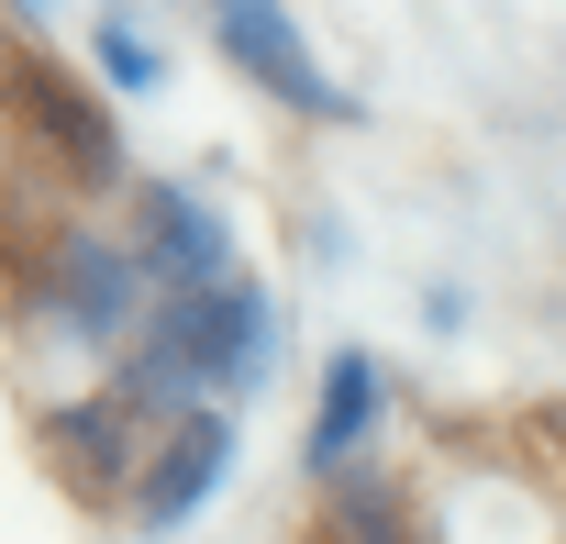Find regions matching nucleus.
Masks as SVG:
<instances>
[{"label":"nucleus","mask_w":566,"mask_h":544,"mask_svg":"<svg viewBox=\"0 0 566 544\" xmlns=\"http://www.w3.org/2000/svg\"><path fill=\"white\" fill-rule=\"evenodd\" d=\"M0 123H12V145L56 178H123V134L112 112L67 79V56H45L23 23H0Z\"/></svg>","instance_id":"f257e3e1"},{"label":"nucleus","mask_w":566,"mask_h":544,"mask_svg":"<svg viewBox=\"0 0 566 544\" xmlns=\"http://www.w3.org/2000/svg\"><path fill=\"white\" fill-rule=\"evenodd\" d=\"M34 456H45V478H56L78 511H123L134 456H145V422H134L112 389H56V400L34 411Z\"/></svg>","instance_id":"f03ea898"},{"label":"nucleus","mask_w":566,"mask_h":544,"mask_svg":"<svg viewBox=\"0 0 566 544\" xmlns=\"http://www.w3.org/2000/svg\"><path fill=\"white\" fill-rule=\"evenodd\" d=\"M222 478H233V411H178V422H156V433H145L123 511H134V533H178Z\"/></svg>","instance_id":"7ed1b4c3"},{"label":"nucleus","mask_w":566,"mask_h":544,"mask_svg":"<svg viewBox=\"0 0 566 544\" xmlns=\"http://www.w3.org/2000/svg\"><path fill=\"white\" fill-rule=\"evenodd\" d=\"M134 279H145V301L156 290H222L233 279V233H222V211L211 200H189V189H167V178H145L134 189Z\"/></svg>","instance_id":"20e7f679"},{"label":"nucleus","mask_w":566,"mask_h":544,"mask_svg":"<svg viewBox=\"0 0 566 544\" xmlns=\"http://www.w3.org/2000/svg\"><path fill=\"white\" fill-rule=\"evenodd\" d=\"M211 34H222V56H233L255 90H277L301 123H356V101L312 67V45H301V23H290V12H266V0H233V12H211Z\"/></svg>","instance_id":"39448f33"},{"label":"nucleus","mask_w":566,"mask_h":544,"mask_svg":"<svg viewBox=\"0 0 566 544\" xmlns=\"http://www.w3.org/2000/svg\"><path fill=\"white\" fill-rule=\"evenodd\" d=\"M323 533H334V544H422L411 478H400V467H334V478H323Z\"/></svg>","instance_id":"423d86ee"},{"label":"nucleus","mask_w":566,"mask_h":544,"mask_svg":"<svg viewBox=\"0 0 566 544\" xmlns=\"http://www.w3.org/2000/svg\"><path fill=\"white\" fill-rule=\"evenodd\" d=\"M378 400H389V389H378V356H356V345H345V356L323 367V411H312V478L356 467V433L378 422Z\"/></svg>","instance_id":"0eeeda50"},{"label":"nucleus","mask_w":566,"mask_h":544,"mask_svg":"<svg viewBox=\"0 0 566 544\" xmlns=\"http://www.w3.org/2000/svg\"><path fill=\"white\" fill-rule=\"evenodd\" d=\"M101 56H112V79H123V90H156V45H134V23H123V12L101 23Z\"/></svg>","instance_id":"6e6552de"}]
</instances>
